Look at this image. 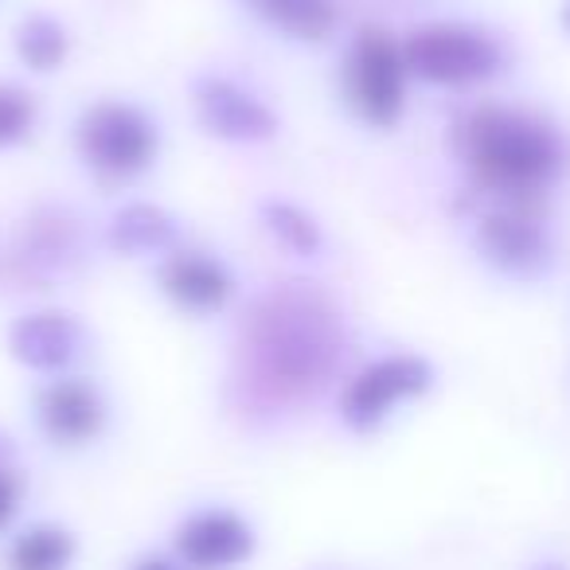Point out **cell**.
<instances>
[{"label": "cell", "instance_id": "1", "mask_svg": "<svg viewBox=\"0 0 570 570\" xmlns=\"http://www.w3.org/2000/svg\"><path fill=\"white\" fill-rule=\"evenodd\" d=\"M356 328L344 305L309 277L262 285L238 305L227 406L250 430H277L336 395L352 367Z\"/></svg>", "mask_w": 570, "mask_h": 570}, {"label": "cell", "instance_id": "2", "mask_svg": "<svg viewBox=\"0 0 570 570\" xmlns=\"http://www.w3.org/2000/svg\"><path fill=\"white\" fill-rule=\"evenodd\" d=\"M450 157L473 199L554 204L570 184V129L508 98H473L450 121Z\"/></svg>", "mask_w": 570, "mask_h": 570}, {"label": "cell", "instance_id": "3", "mask_svg": "<svg viewBox=\"0 0 570 570\" xmlns=\"http://www.w3.org/2000/svg\"><path fill=\"white\" fill-rule=\"evenodd\" d=\"M71 153L98 188L129 191L165 157V126L137 98H90L71 121Z\"/></svg>", "mask_w": 570, "mask_h": 570}, {"label": "cell", "instance_id": "4", "mask_svg": "<svg viewBox=\"0 0 570 570\" xmlns=\"http://www.w3.org/2000/svg\"><path fill=\"white\" fill-rule=\"evenodd\" d=\"M406 67L414 87L442 95H481L500 82L515 63V51L504 32L461 17H434L403 32Z\"/></svg>", "mask_w": 570, "mask_h": 570}, {"label": "cell", "instance_id": "5", "mask_svg": "<svg viewBox=\"0 0 570 570\" xmlns=\"http://www.w3.org/2000/svg\"><path fill=\"white\" fill-rule=\"evenodd\" d=\"M473 258L500 282L539 285L559 269L562 243L551 204L520 199H473L465 219Z\"/></svg>", "mask_w": 570, "mask_h": 570}, {"label": "cell", "instance_id": "6", "mask_svg": "<svg viewBox=\"0 0 570 570\" xmlns=\"http://www.w3.org/2000/svg\"><path fill=\"white\" fill-rule=\"evenodd\" d=\"M414 95V75L406 67L403 32L383 24H360L344 36L336 63V98L356 126L391 134L406 121Z\"/></svg>", "mask_w": 570, "mask_h": 570}, {"label": "cell", "instance_id": "7", "mask_svg": "<svg viewBox=\"0 0 570 570\" xmlns=\"http://www.w3.org/2000/svg\"><path fill=\"white\" fill-rule=\"evenodd\" d=\"M438 387V364L426 352L387 348L348 367L333 395V419L348 438H375Z\"/></svg>", "mask_w": 570, "mask_h": 570}, {"label": "cell", "instance_id": "8", "mask_svg": "<svg viewBox=\"0 0 570 570\" xmlns=\"http://www.w3.org/2000/svg\"><path fill=\"white\" fill-rule=\"evenodd\" d=\"M188 110L207 141L227 149H266L282 137V110L266 90L223 67H204L188 79Z\"/></svg>", "mask_w": 570, "mask_h": 570}, {"label": "cell", "instance_id": "9", "mask_svg": "<svg viewBox=\"0 0 570 570\" xmlns=\"http://www.w3.org/2000/svg\"><path fill=\"white\" fill-rule=\"evenodd\" d=\"M28 419L48 450L82 453L98 445L114 426V399L90 372L36 380Z\"/></svg>", "mask_w": 570, "mask_h": 570}, {"label": "cell", "instance_id": "10", "mask_svg": "<svg viewBox=\"0 0 570 570\" xmlns=\"http://www.w3.org/2000/svg\"><path fill=\"white\" fill-rule=\"evenodd\" d=\"M4 352L24 375L56 380V375L82 372L95 352V333L79 313L63 305H36L9 321L4 328Z\"/></svg>", "mask_w": 570, "mask_h": 570}, {"label": "cell", "instance_id": "11", "mask_svg": "<svg viewBox=\"0 0 570 570\" xmlns=\"http://www.w3.org/2000/svg\"><path fill=\"white\" fill-rule=\"evenodd\" d=\"M149 274L160 302L188 321H215L243 302V282L235 266L219 250H207L199 243L176 246L157 266H149Z\"/></svg>", "mask_w": 570, "mask_h": 570}, {"label": "cell", "instance_id": "12", "mask_svg": "<svg viewBox=\"0 0 570 570\" xmlns=\"http://www.w3.org/2000/svg\"><path fill=\"white\" fill-rule=\"evenodd\" d=\"M258 523L223 500L184 508L168 528V551L188 570H246L258 559Z\"/></svg>", "mask_w": 570, "mask_h": 570}, {"label": "cell", "instance_id": "13", "mask_svg": "<svg viewBox=\"0 0 570 570\" xmlns=\"http://www.w3.org/2000/svg\"><path fill=\"white\" fill-rule=\"evenodd\" d=\"M184 243H188V230H184L180 215L145 196L121 199L98 223V246L121 262L157 266L165 254H173Z\"/></svg>", "mask_w": 570, "mask_h": 570}, {"label": "cell", "instance_id": "14", "mask_svg": "<svg viewBox=\"0 0 570 570\" xmlns=\"http://www.w3.org/2000/svg\"><path fill=\"white\" fill-rule=\"evenodd\" d=\"M87 254H90L87 227L63 204L32 212V219H24L17 246H12V262H20L24 274L36 277V282H67V277H75L82 269Z\"/></svg>", "mask_w": 570, "mask_h": 570}, {"label": "cell", "instance_id": "15", "mask_svg": "<svg viewBox=\"0 0 570 570\" xmlns=\"http://www.w3.org/2000/svg\"><path fill=\"white\" fill-rule=\"evenodd\" d=\"M238 12L289 48H328L344 36L341 0H235Z\"/></svg>", "mask_w": 570, "mask_h": 570}, {"label": "cell", "instance_id": "16", "mask_svg": "<svg viewBox=\"0 0 570 570\" xmlns=\"http://www.w3.org/2000/svg\"><path fill=\"white\" fill-rule=\"evenodd\" d=\"M254 223L274 250L294 262H321L328 254V230L313 207L289 196H262L254 204Z\"/></svg>", "mask_w": 570, "mask_h": 570}, {"label": "cell", "instance_id": "17", "mask_svg": "<svg viewBox=\"0 0 570 570\" xmlns=\"http://www.w3.org/2000/svg\"><path fill=\"white\" fill-rule=\"evenodd\" d=\"M79 535L63 520H28L4 535L0 570H75Z\"/></svg>", "mask_w": 570, "mask_h": 570}, {"label": "cell", "instance_id": "18", "mask_svg": "<svg viewBox=\"0 0 570 570\" xmlns=\"http://www.w3.org/2000/svg\"><path fill=\"white\" fill-rule=\"evenodd\" d=\"M75 56V32L63 17L56 12H24L12 28V59L24 67L28 75H59L67 71Z\"/></svg>", "mask_w": 570, "mask_h": 570}, {"label": "cell", "instance_id": "19", "mask_svg": "<svg viewBox=\"0 0 570 570\" xmlns=\"http://www.w3.org/2000/svg\"><path fill=\"white\" fill-rule=\"evenodd\" d=\"M43 126V102L32 87L17 79H0V153H17L36 141Z\"/></svg>", "mask_w": 570, "mask_h": 570}, {"label": "cell", "instance_id": "20", "mask_svg": "<svg viewBox=\"0 0 570 570\" xmlns=\"http://www.w3.org/2000/svg\"><path fill=\"white\" fill-rule=\"evenodd\" d=\"M32 497V481L17 465V458H0V539L24 523V504Z\"/></svg>", "mask_w": 570, "mask_h": 570}, {"label": "cell", "instance_id": "21", "mask_svg": "<svg viewBox=\"0 0 570 570\" xmlns=\"http://www.w3.org/2000/svg\"><path fill=\"white\" fill-rule=\"evenodd\" d=\"M121 570H188L180 559H176L173 551H141V554H134V559L126 562Z\"/></svg>", "mask_w": 570, "mask_h": 570}, {"label": "cell", "instance_id": "22", "mask_svg": "<svg viewBox=\"0 0 570 570\" xmlns=\"http://www.w3.org/2000/svg\"><path fill=\"white\" fill-rule=\"evenodd\" d=\"M523 570H570V562L567 559H535L531 567H523Z\"/></svg>", "mask_w": 570, "mask_h": 570}, {"label": "cell", "instance_id": "23", "mask_svg": "<svg viewBox=\"0 0 570 570\" xmlns=\"http://www.w3.org/2000/svg\"><path fill=\"white\" fill-rule=\"evenodd\" d=\"M559 28L570 36V0H559Z\"/></svg>", "mask_w": 570, "mask_h": 570}, {"label": "cell", "instance_id": "24", "mask_svg": "<svg viewBox=\"0 0 570 570\" xmlns=\"http://www.w3.org/2000/svg\"><path fill=\"white\" fill-rule=\"evenodd\" d=\"M0 458H17V445L9 442V434L0 430Z\"/></svg>", "mask_w": 570, "mask_h": 570}]
</instances>
